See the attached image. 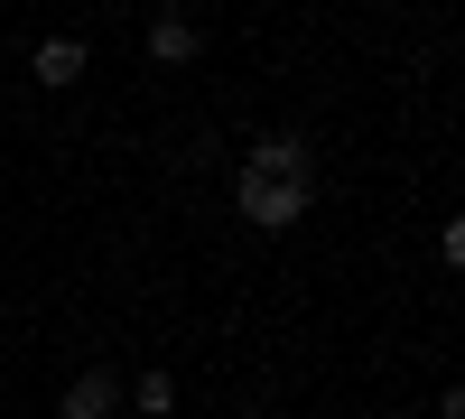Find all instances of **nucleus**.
<instances>
[{
	"label": "nucleus",
	"mask_w": 465,
	"mask_h": 419,
	"mask_svg": "<svg viewBox=\"0 0 465 419\" xmlns=\"http://www.w3.org/2000/svg\"><path fill=\"white\" fill-rule=\"evenodd\" d=\"M232 205H242V224H261V234H289V224H307V205H317V149H307L298 131H261L252 159H242Z\"/></svg>",
	"instance_id": "1"
},
{
	"label": "nucleus",
	"mask_w": 465,
	"mask_h": 419,
	"mask_svg": "<svg viewBox=\"0 0 465 419\" xmlns=\"http://www.w3.org/2000/svg\"><path fill=\"white\" fill-rule=\"evenodd\" d=\"M196 47H205V28L186 19V10H159V19H149V56H159V65H186Z\"/></svg>",
	"instance_id": "2"
},
{
	"label": "nucleus",
	"mask_w": 465,
	"mask_h": 419,
	"mask_svg": "<svg viewBox=\"0 0 465 419\" xmlns=\"http://www.w3.org/2000/svg\"><path fill=\"white\" fill-rule=\"evenodd\" d=\"M112 401H122V373H74V383H65V419H112Z\"/></svg>",
	"instance_id": "3"
},
{
	"label": "nucleus",
	"mask_w": 465,
	"mask_h": 419,
	"mask_svg": "<svg viewBox=\"0 0 465 419\" xmlns=\"http://www.w3.org/2000/svg\"><path fill=\"white\" fill-rule=\"evenodd\" d=\"M37 85H47V94L84 85V37H47V47H37Z\"/></svg>",
	"instance_id": "4"
},
{
	"label": "nucleus",
	"mask_w": 465,
	"mask_h": 419,
	"mask_svg": "<svg viewBox=\"0 0 465 419\" xmlns=\"http://www.w3.org/2000/svg\"><path fill=\"white\" fill-rule=\"evenodd\" d=\"M131 392H140V410H177V383H168V373H140Z\"/></svg>",
	"instance_id": "5"
},
{
	"label": "nucleus",
	"mask_w": 465,
	"mask_h": 419,
	"mask_svg": "<svg viewBox=\"0 0 465 419\" xmlns=\"http://www.w3.org/2000/svg\"><path fill=\"white\" fill-rule=\"evenodd\" d=\"M391 419H410V410H391Z\"/></svg>",
	"instance_id": "6"
}]
</instances>
